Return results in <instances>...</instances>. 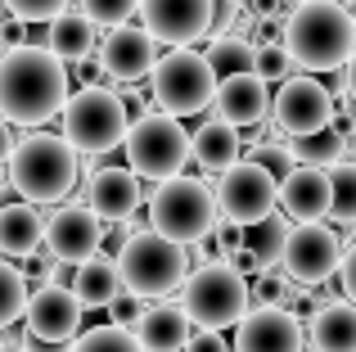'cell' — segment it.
I'll return each instance as SVG.
<instances>
[{"mask_svg":"<svg viewBox=\"0 0 356 352\" xmlns=\"http://www.w3.org/2000/svg\"><path fill=\"white\" fill-rule=\"evenodd\" d=\"M122 294V280H118V266H113V253H95L90 262H81L72 271V298L86 307H108Z\"/></svg>","mask_w":356,"mask_h":352,"instance_id":"cell-26","label":"cell"},{"mask_svg":"<svg viewBox=\"0 0 356 352\" xmlns=\"http://www.w3.org/2000/svg\"><path fill=\"white\" fill-rule=\"evenodd\" d=\"M27 280H23V271H18L14 262H5L0 257V330H9L14 321H23V312H27Z\"/></svg>","mask_w":356,"mask_h":352,"instance_id":"cell-31","label":"cell"},{"mask_svg":"<svg viewBox=\"0 0 356 352\" xmlns=\"http://www.w3.org/2000/svg\"><path fill=\"white\" fill-rule=\"evenodd\" d=\"M248 14L257 18V14H266V18H284L280 14V0H248Z\"/></svg>","mask_w":356,"mask_h":352,"instance_id":"cell-44","label":"cell"},{"mask_svg":"<svg viewBox=\"0 0 356 352\" xmlns=\"http://www.w3.org/2000/svg\"><path fill=\"white\" fill-rule=\"evenodd\" d=\"M330 217L352 230V235L343 239V244H352L356 239V163L330 168Z\"/></svg>","mask_w":356,"mask_h":352,"instance_id":"cell-29","label":"cell"},{"mask_svg":"<svg viewBox=\"0 0 356 352\" xmlns=\"http://www.w3.org/2000/svg\"><path fill=\"white\" fill-rule=\"evenodd\" d=\"M23 280H27V289H41V285H54V257L45 253V248H41V253H32V257L23 262Z\"/></svg>","mask_w":356,"mask_h":352,"instance_id":"cell-38","label":"cell"},{"mask_svg":"<svg viewBox=\"0 0 356 352\" xmlns=\"http://www.w3.org/2000/svg\"><path fill=\"white\" fill-rule=\"evenodd\" d=\"M289 230H293V221L284 217V212H270V217H261V221H252V226H243V253L257 262V271H275L280 266V253H284V239H289Z\"/></svg>","mask_w":356,"mask_h":352,"instance_id":"cell-27","label":"cell"},{"mask_svg":"<svg viewBox=\"0 0 356 352\" xmlns=\"http://www.w3.org/2000/svg\"><path fill=\"white\" fill-rule=\"evenodd\" d=\"M203 59H208L212 77L221 81V77H235V72H252V45L239 41V36H217Z\"/></svg>","mask_w":356,"mask_h":352,"instance_id":"cell-30","label":"cell"},{"mask_svg":"<svg viewBox=\"0 0 356 352\" xmlns=\"http://www.w3.org/2000/svg\"><path fill=\"white\" fill-rule=\"evenodd\" d=\"M217 0H140V27L154 36V45H194L212 32Z\"/></svg>","mask_w":356,"mask_h":352,"instance_id":"cell-15","label":"cell"},{"mask_svg":"<svg viewBox=\"0 0 356 352\" xmlns=\"http://www.w3.org/2000/svg\"><path fill=\"white\" fill-rule=\"evenodd\" d=\"M59 122H63V141L77 154H90V159L113 154L131 131V113L122 109L113 86H90V90L68 95Z\"/></svg>","mask_w":356,"mask_h":352,"instance_id":"cell-7","label":"cell"},{"mask_svg":"<svg viewBox=\"0 0 356 352\" xmlns=\"http://www.w3.org/2000/svg\"><path fill=\"white\" fill-rule=\"evenodd\" d=\"M343 154H348V136L334 131V127H325V131L316 136H302V141H289V159H298L302 168H339Z\"/></svg>","mask_w":356,"mask_h":352,"instance_id":"cell-28","label":"cell"},{"mask_svg":"<svg viewBox=\"0 0 356 352\" xmlns=\"http://www.w3.org/2000/svg\"><path fill=\"white\" fill-rule=\"evenodd\" d=\"M95 36H99V27L90 23L81 9H63V14H54L50 23H45V50L54 54V59L68 68V63H77V59H90L95 54Z\"/></svg>","mask_w":356,"mask_h":352,"instance_id":"cell-24","label":"cell"},{"mask_svg":"<svg viewBox=\"0 0 356 352\" xmlns=\"http://www.w3.org/2000/svg\"><path fill=\"white\" fill-rule=\"evenodd\" d=\"M181 352H230V348H226V339H221V335H212V330H194V335H190V344H185Z\"/></svg>","mask_w":356,"mask_h":352,"instance_id":"cell-41","label":"cell"},{"mask_svg":"<svg viewBox=\"0 0 356 352\" xmlns=\"http://www.w3.org/2000/svg\"><path fill=\"white\" fill-rule=\"evenodd\" d=\"M127 150V163L140 181H172V176H185V163H190V131H185L181 118H167L158 109H149L145 118H136L122 141Z\"/></svg>","mask_w":356,"mask_h":352,"instance_id":"cell-8","label":"cell"},{"mask_svg":"<svg viewBox=\"0 0 356 352\" xmlns=\"http://www.w3.org/2000/svg\"><path fill=\"white\" fill-rule=\"evenodd\" d=\"M280 45H284L289 63H298L307 77L339 72L356 54V27L339 0H312V5H298L284 18Z\"/></svg>","mask_w":356,"mask_h":352,"instance_id":"cell-2","label":"cell"},{"mask_svg":"<svg viewBox=\"0 0 356 352\" xmlns=\"http://www.w3.org/2000/svg\"><path fill=\"white\" fill-rule=\"evenodd\" d=\"M235 352H307L302 321L284 307H248L235 326Z\"/></svg>","mask_w":356,"mask_h":352,"instance_id":"cell-17","label":"cell"},{"mask_svg":"<svg viewBox=\"0 0 356 352\" xmlns=\"http://www.w3.org/2000/svg\"><path fill=\"white\" fill-rule=\"evenodd\" d=\"M23 36H27V23H18V18H5V23H0V45H5V50H18Z\"/></svg>","mask_w":356,"mask_h":352,"instance_id":"cell-42","label":"cell"},{"mask_svg":"<svg viewBox=\"0 0 356 352\" xmlns=\"http://www.w3.org/2000/svg\"><path fill=\"white\" fill-rule=\"evenodd\" d=\"M221 5H248V0H221Z\"/></svg>","mask_w":356,"mask_h":352,"instance_id":"cell-47","label":"cell"},{"mask_svg":"<svg viewBox=\"0 0 356 352\" xmlns=\"http://www.w3.org/2000/svg\"><path fill=\"white\" fill-rule=\"evenodd\" d=\"M334 104L339 99L325 81L307 77V72H289L270 95V122L284 141H302V136H316L334 122Z\"/></svg>","mask_w":356,"mask_h":352,"instance_id":"cell-10","label":"cell"},{"mask_svg":"<svg viewBox=\"0 0 356 352\" xmlns=\"http://www.w3.org/2000/svg\"><path fill=\"white\" fill-rule=\"evenodd\" d=\"M68 81H77L81 90H90V86H108V81H104V68L95 63V54H90V59L68 63Z\"/></svg>","mask_w":356,"mask_h":352,"instance_id":"cell-39","label":"cell"},{"mask_svg":"<svg viewBox=\"0 0 356 352\" xmlns=\"http://www.w3.org/2000/svg\"><path fill=\"white\" fill-rule=\"evenodd\" d=\"M348 145H352V150H356V131H352V136H348Z\"/></svg>","mask_w":356,"mask_h":352,"instance_id":"cell-49","label":"cell"},{"mask_svg":"<svg viewBox=\"0 0 356 352\" xmlns=\"http://www.w3.org/2000/svg\"><path fill=\"white\" fill-rule=\"evenodd\" d=\"M217 199L203 176H172L149 194V230L190 248L217 230Z\"/></svg>","mask_w":356,"mask_h":352,"instance_id":"cell-5","label":"cell"},{"mask_svg":"<svg viewBox=\"0 0 356 352\" xmlns=\"http://www.w3.org/2000/svg\"><path fill=\"white\" fill-rule=\"evenodd\" d=\"M9 154H14V127H9L5 118H0V168L9 163Z\"/></svg>","mask_w":356,"mask_h":352,"instance_id":"cell-43","label":"cell"},{"mask_svg":"<svg viewBox=\"0 0 356 352\" xmlns=\"http://www.w3.org/2000/svg\"><path fill=\"white\" fill-rule=\"evenodd\" d=\"M348 18H352V27H356V5H352V9H348Z\"/></svg>","mask_w":356,"mask_h":352,"instance_id":"cell-48","label":"cell"},{"mask_svg":"<svg viewBox=\"0 0 356 352\" xmlns=\"http://www.w3.org/2000/svg\"><path fill=\"white\" fill-rule=\"evenodd\" d=\"M72 95L68 68L45 45H18L0 59V118L18 127H41L63 113Z\"/></svg>","mask_w":356,"mask_h":352,"instance_id":"cell-1","label":"cell"},{"mask_svg":"<svg viewBox=\"0 0 356 352\" xmlns=\"http://www.w3.org/2000/svg\"><path fill=\"white\" fill-rule=\"evenodd\" d=\"M289 54L284 45H252V77L261 81V86H270V81H284L289 77Z\"/></svg>","mask_w":356,"mask_h":352,"instance_id":"cell-35","label":"cell"},{"mask_svg":"<svg viewBox=\"0 0 356 352\" xmlns=\"http://www.w3.org/2000/svg\"><path fill=\"white\" fill-rule=\"evenodd\" d=\"M275 208L284 212L293 226L325 221V217H330V172H325V168H302V163H298L289 176H280Z\"/></svg>","mask_w":356,"mask_h":352,"instance_id":"cell-19","label":"cell"},{"mask_svg":"<svg viewBox=\"0 0 356 352\" xmlns=\"http://www.w3.org/2000/svg\"><path fill=\"white\" fill-rule=\"evenodd\" d=\"M68 352H140V344H136V335H131V330L95 326V330H86V335L72 339Z\"/></svg>","mask_w":356,"mask_h":352,"instance_id":"cell-33","label":"cell"},{"mask_svg":"<svg viewBox=\"0 0 356 352\" xmlns=\"http://www.w3.org/2000/svg\"><path fill=\"white\" fill-rule=\"evenodd\" d=\"M289 294H293V280L284 271H257L248 280V303L252 307H289Z\"/></svg>","mask_w":356,"mask_h":352,"instance_id":"cell-32","label":"cell"},{"mask_svg":"<svg viewBox=\"0 0 356 352\" xmlns=\"http://www.w3.org/2000/svg\"><path fill=\"white\" fill-rule=\"evenodd\" d=\"M113 266L127 294H136L140 303H158L185 285L190 253L181 244H172V239L154 235V230H131L127 244L113 253Z\"/></svg>","mask_w":356,"mask_h":352,"instance_id":"cell-4","label":"cell"},{"mask_svg":"<svg viewBox=\"0 0 356 352\" xmlns=\"http://www.w3.org/2000/svg\"><path fill=\"white\" fill-rule=\"evenodd\" d=\"M293 5H312V0H293Z\"/></svg>","mask_w":356,"mask_h":352,"instance_id":"cell-50","label":"cell"},{"mask_svg":"<svg viewBox=\"0 0 356 352\" xmlns=\"http://www.w3.org/2000/svg\"><path fill=\"white\" fill-rule=\"evenodd\" d=\"M312 352H356V307L352 303H325L302 326Z\"/></svg>","mask_w":356,"mask_h":352,"instance_id":"cell-23","label":"cell"},{"mask_svg":"<svg viewBox=\"0 0 356 352\" xmlns=\"http://www.w3.org/2000/svg\"><path fill=\"white\" fill-rule=\"evenodd\" d=\"M41 248L63 266H81L104 248V221L86 208V203H59L45 217Z\"/></svg>","mask_w":356,"mask_h":352,"instance_id":"cell-14","label":"cell"},{"mask_svg":"<svg viewBox=\"0 0 356 352\" xmlns=\"http://www.w3.org/2000/svg\"><path fill=\"white\" fill-rule=\"evenodd\" d=\"M239 150H243V136L230 122H221V118H208L199 131H190V159L199 163L203 176L230 172L239 163Z\"/></svg>","mask_w":356,"mask_h":352,"instance_id":"cell-21","label":"cell"},{"mask_svg":"<svg viewBox=\"0 0 356 352\" xmlns=\"http://www.w3.org/2000/svg\"><path fill=\"white\" fill-rule=\"evenodd\" d=\"M95 63L104 68V77L136 86L140 77H149V72H154L158 45H154V36H149L140 23H127V27L104 32V45H95Z\"/></svg>","mask_w":356,"mask_h":352,"instance_id":"cell-16","label":"cell"},{"mask_svg":"<svg viewBox=\"0 0 356 352\" xmlns=\"http://www.w3.org/2000/svg\"><path fill=\"white\" fill-rule=\"evenodd\" d=\"M275 194H280L275 176L261 168V163L239 159L230 172H221L212 199H217V217L243 230V226H252V221H261V217L275 212Z\"/></svg>","mask_w":356,"mask_h":352,"instance_id":"cell-11","label":"cell"},{"mask_svg":"<svg viewBox=\"0 0 356 352\" xmlns=\"http://www.w3.org/2000/svg\"><path fill=\"white\" fill-rule=\"evenodd\" d=\"M343 95H348L352 104H356V54L348 59V68H343Z\"/></svg>","mask_w":356,"mask_h":352,"instance_id":"cell-45","label":"cell"},{"mask_svg":"<svg viewBox=\"0 0 356 352\" xmlns=\"http://www.w3.org/2000/svg\"><path fill=\"white\" fill-rule=\"evenodd\" d=\"M212 104H217L221 122H230L235 131H252V127H261V122H266V113H270V90L261 86L252 72H235V77H221L217 81Z\"/></svg>","mask_w":356,"mask_h":352,"instance_id":"cell-20","label":"cell"},{"mask_svg":"<svg viewBox=\"0 0 356 352\" xmlns=\"http://www.w3.org/2000/svg\"><path fill=\"white\" fill-rule=\"evenodd\" d=\"M45 217L32 203H5L0 208V257H32L41 253Z\"/></svg>","mask_w":356,"mask_h":352,"instance_id":"cell-25","label":"cell"},{"mask_svg":"<svg viewBox=\"0 0 356 352\" xmlns=\"http://www.w3.org/2000/svg\"><path fill=\"white\" fill-rule=\"evenodd\" d=\"M140 199H145V190H140V176L131 168H95L86 176V208L95 212L104 226H122V221L136 217Z\"/></svg>","mask_w":356,"mask_h":352,"instance_id":"cell-18","label":"cell"},{"mask_svg":"<svg viewBox=\"0 0 356 352\" xmlns=\"http://www.w3.org/2000/svg\"><path fill=\"white\" fill-rule=\"evenodd\" d=\"M0 59H5V45H0Z\"/></svg>","mask_w":356,"mask_h":352,"instance_id":"cell-51","label":"cell"},{"mask_svg":"<svg viewBox=\"0 0 356 352\" xmlns=\"http://www.w3.org/2000/svg\"><path fill=\"white\" fill-rule=\"evenodd\" d=\"M149 95H154L158 113H167V118L203 113L212 104V95H217V77H212L203 50H190V45L167 50L154 63V72H149Z\"/></svg>","mask_w":356,"mask_h":352,"instance_id":"cell-9","label":"cell"},{"mask_svg":"<svg viewBox=\"0 0 356 352\" xmlns=\"http://www.w3.org/2000/svg\"><path fill=\"white\" fill-rule=\"evenodd\" d=\"M131 335H136L140 352H181L190 344L194 326L185 321V312L176 303H154V307H145V317L136 321Z\"/></svg>","mask_w":356,"mask_h":352,"instance_id":"cell-22","label":"cell"},{"mask_svg":"<svg viewBox=\"0 0 356 352\" xmlns=\"http://www.w3.org/2000/svg\"><path fill=\"white\" fill-rule=\"evenodd\" d=\"M27 352L41 348H63L81 335V303L72 298V289H59V285H41V289L27 294Z\"/></svg>","mask_w":356,"mask_h":352,"instance_id":"cell-13","label":"cell"},{"mask_svg":"<svg viewBox=\"0 0 356 352\" xmlns=\"http://www.w3.org/2000/svg\"><path fill=\"white\" fill-rule=\"evenodd\" d=\"M343 262V239L334 226L312 221V226H293L280 253V271L298 285V289H316V285L334 280Z\"/></svg>","mask_w":356,"mask_h":352,"instance_id":"cell-12","label":"cell"},{"mask_svg":"<svg viewBox=\"0 0 356 352\" xmlns=\"http://www.w3.org/2000/svg\"><path fill=\"white\" fill-rule=\"evenodd\" d=\"M0 5H5V14L18 18V23H50L54 14L68 9V0H0Z\"/></svg>","mask_w":356,"mask_h":352,"instance_id":"cell-36","label":"cell"},{"mask_svg":"<svg viewBox=\"0 0 356 352\" xmlns=\"http://www.w3.org/2000/svg\"><path fill=\"white\" fill-rule=\"evenodd\" d=\"M248 280L239 271H230L226 262L194 266L181 285V312L194 330H212L221 335L226 326H239L248 317Z\"/></svg>","mask_w":356,"mask_h":352,"instance_id":"cell-6","label":"cell"},{"mask_svg":"<svg viewBox=\"0 0 356 352\" xmlns=\"http://www.w3.org/2000/svg\"><path fill=\"white\" fill-rule=\"evenodd\" d=\"M5 172H9V190H18L23 203H32V208H45V203L59 208L77 190V176H81L77 150L63 136H45V131L14 141Z\"/></svg>","mask_w":356,"mask_h":352,"instance_id":"cell-3","label":"cell"},{"mask_svg":"<svg viewBox=\"0 0 356 352\" xmlns=\"http://www.w3.org/2000/svg\"><path fill=\"white\" fill-rule=\"evenodd\" d=\"M339 285H343V303H352V307H356V239H352V244H343Z\"/></svg>","mask_w":356,"mask_h":352,"instance_id":"cell-40","label":"cell"},{"mask_svg":"<svg viewBox=\"0 0 356 352\" xmlns=\"http://www.w3.org/2000/svg\"><path fill=\"white\" fill-rule=\"evenodd\" d=\"M77 9H81V14H86L95 27L113 32V27H127L131 18L140 14V0H81Z\"/></svg>","mask_w":356,"mask_h":352,"instance_id":"cell-34","label":"cell"},{"mask_svg":"<svg viewBox=\"0 0 356 352\" xmlns=\"http://www.w3.org/2000/svg\"><path fill=\"white\" fill-rule=\"evenodd\" d=\"M140 317H145V303H140L136 294H127V289L108 303V326H118V330H136Z\"/></svg>","mask_w":356,"mask_h":352,"instance_id":"cell-37","label":"cell"},{"mask_svg":"<svg viewBox=\"0 0 356 352\" xmlns=\"http://www.w3.org/2000/svg\"><path fill=\"white\" fill-rule=\"evenodd\" d=\"M0 352H27V344H18V339H0Z\"/></svg>","mask_w":356,"mask_h":352,"instance_id":"cell-46","label":"cell"}]
</instances>
